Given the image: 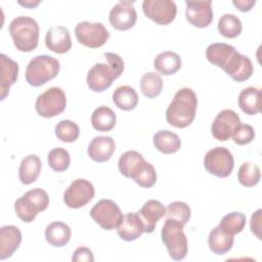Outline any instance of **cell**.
I'll list each match as a JSON object with an SVG mask.
<instances>
[{
	"mask_svg": "<svg viewBox=\"0 0 262 262\" xmlns=\"http://www.w3.org/2000/svg\"><path fill=\"white\" fill-rule=\"evenodd\" d=\"M103 56L106 62L95 63L87 74V85L94 92L106 90L124 71V61L119 54L105 52Z\"/></svg>",
	"mask_w": 262,
	"mask_h": 262,
	"instance_id": "1",
	"label": "cell"
},
{
	"mask_svg": "<svg viewBox=\"0 0 262 262\" xmlns=\"http://www.w3.org/2000/svg\"><path fill=\"white\" fill-rule=\"evenodd\" d=\"M198 106L195 92L187 87L179 89L166 111L167 122L176 128H185L194 120Z\"/></svg>",
	"mask_w": 262,
	"mask_h": 262,
	"instance_id": "2",
	"label": "cell"
},
{
	"mask_svg": "<svg viewBox=\"0 0 262 262\" xmlns=\"http://www.w3.org/2000/svg\"><path fill=\"white\" fill-rule=\"evenodd\" d=\"M8 30L17 50L31 52L38 46L40 29L33 17L16 16L10 21Z\"/></svg>",
	"mask_w": 262,
	"mask_h": 262,
	"instance_id": "3",
	"label": "cell"
},
{
	"mask_svg": "<svg viewBox=\"0 0 262 262\" xmlns=\"http://www.w3.org/2000/svg\"><path fill=\"white\" fill-rule=\"evenodd\" d=\"M59 61L46 54L33 57L26 69V81L29 85L39 87L52 80L59 73Z\"/></svg>",
	"mask_w": 262,
	"mask_h": 262,
	"instance_id": "4",
	"label": "cell"
},
{
	"mask_svg": "<svg viewBox=\"0 0 262 262\" xmlns=\"http://www.w3.org/2000/svg\"><path fill=\"white\" fill-rule=\"evenodd\" d=\"M183 227L184 224L179 221L166 219L161 231L162 242L167 248L169 256L175 261L184 259L188 250L187 238Z\"/></svg>",
	"mask_w": 262,
	"mask_h": 262,
	"instance_id": "5",
	"label": "cell"
},
{
	"mask_svg": "<svg viewBox=\"0 0 262 262\" xmlns=\"http://www.w3.org/2000/svg\"><path fill=\"white\" fill-rule=\"evenodd\" d=\"M67 105V97L59 87H50L40 94L35 103L36 111L43 118H53L61 114Z\"/></svg>",
	"mask_w": 262,
	"mask_h": 262,
	"instance_id": "6",
	"label": "cell"
},
{
	"mask_svg": "<svg viewBox=\"0 0 262 262\" xmlns=\"http://www.w3.org/2000/svg\"><path fill=\"white\" fill-rule=\"evenodd\" d=\"M204 167L210 174L225 178L231 174L234 167L232 154L224 146L213 147L204 158Z\"/></svg>",
	"mask_w": 262,
	"mask_h": 262,
	"instance_id": "7",
	"label": "cell"
},
{
	"mask_svg": "<svg viewBox=\"0 0 262 262\" xmlns=\"http://www.w3.org/2000/svg\"><path fill=\"white\" fill-rule=\"evenodd\" d=\"M90 216L103 229L113 230L118 228L124 215L114 201L103 199L93 206L90 210Z\"/></svg>",
	"mask_w": 262,
	"mask_h": 262,
	"instance_id": "8",
	"label": "cell"
},
{
	"mask_svg": "<svg viewBox=\"0 0 262 262\" xmlns=\"http://www.w3.org/2000/svg\"><path fill=\"white\" fill-rule=\"evenodd\" d=\"M78 42L89 48H98L106 43L110 33L101 23L81 21L75 28Z\"/></svg>",
	"mask_w": 262,
	"mask_h": 262,
	"instance_id": "9",
	"label": "cell"
},
{
	"mask_svg": "<svg viewBox=\"0 0 262 262\" xmlns=\"http://www.w3.org/2000/svg\"><path fill=\"white\" fill-rule=\"evenodd\" d=\"M95 189L93 184L84 178L74 180L63 193L64 204L72 209H79L86 206L94 198Z\"/></svg>",
	"mask_w": 262,
	"mask_h": 262,
	"instance_id": "10",
	"label": "cell"
},
{
	"mask_svg": "<svg viewBox=\"0 0 262 262\" xmlns=\"http://www.w3.org/2000/svg\"><path fill=\"white\" fill-rule=\"evenodd\" d=\"M142 10L146 17L162 26L172 23L177 13L176 4L171 0H144Z\"/></svg>",
	"mask_w": 262,
	"mask_h": 262,
	"instance_id": "11",
	"label": "cell"
},
{
	"mask_svg": "<svg viewBox=\"0 0 262 262\" xmlns=\"http://www.w3.org/2000/svg\"><path fill=\"white\" fill-rule=\"evenodd\" d=\"M239 124L241 119L234 111L223 110L215 117L211 126V133L215 139L226 141L232 137Z\"/></svg>",
	"mask_w": 262,
	"mask_h": 262,
	"instance_id": "12",
	"label": "cell"
},
{
	"mask_svg": "<svg viewBox=\"0 0 262 262\" xmlns=\"http://www.w3.org/2000/svg\"><path fill=\"white\" fill-rule=\"evenodd\" d=\"M133 3V1H120L111 9L108 19L114 29L127 31L135 25L137 12Z\"/></svg>",
	"mask_w": 262,
	"mask_h": 262,
	"instance_id": "13",
	"label": "cell"
},
{
	"mask_svg": "<svg viewBox=\"0 0 262 262\" xmlns=\"http://www.w3.org/2000/svg\"><path fill=\"white\" fill-rule=\"evenodd\" d=\"M185 17L187 21L196 28H206L213 20L212 1H185Z\"/></svg>",
	"mask_w": 262,
	"mask_h": 262,
	"instance_id": "14",
	"label": "cell"
},
{
	"mask_svg": "<svg viewBox=\"0 0 262 262\" xmlns=\"http://www.w3.org/2000/svg\"><path fill=\"white\" fill-rule=\"evenodd\" d=\"M222 69L235 82H244L253 74V63L251 59L237 51L231 55Z\"/></svg>",
	"mask_w": 262,
	"mask_h": 262,
	"instance_id": "15",
	"label": "cell"
},
{
	"mask_svg": "<svg viewBox=\"0 0 262 262\" xmlns=\"http://www.w3.org/2000/svg\"><path fill=\"white\" fill-rule=\"evenodd\" d=\"M145 233H151L157 225V222L165 216L166 208L157 200H148L144 203L141 209L137 212Z\"/></svg>",
	"mask_w": 262,
	"mask_h": 262,
	"instance_id": "16",
	"label": "cell"
},
{
	"mask_svg": "<svg viewBox=\"0 0 262 262\" xmlns=\"http://www.w3.org/2000/svg\"><path fill=\"white\" fill-rule=\"evenodd\" d=\"M46 47L58 54L67 53L72 47V40L69 30L62 26L51 27L45 36Z\"/></svg>",
	"mask_w": 262,
	"mask_h": 262,
	"instance_id": "17",
	"label": "cell"
},
{
	"mask_svg": "<svg viewBox=\"0 0 262 262\" xmlns=\"http://www.w3.org/2000/svg\"><path fill=\"white\" fill-rule=\"evenodd\" d=\"M21 243V232L14 225H5L0 228V260L12 256Z\"/></svg>",
	"mask_w": 262,
	"mask_h": 262,
	"instance_id": "18",
	"label": "cell"
},
{
	"mask_svg": "<svg viewBox=\"0 0 262 262\" xmlns=\"http://www.w3.org/2000/svg\"><path fill=\"white\" fill-rule=\"evenodd\" d=\"M115 149L116 143L111 136H96L89 143L87 152L94 162L103 163L112 158Z\"/></svg>",
	"mask_w": 262,
	"mask_h": 262,
	"instance_id": "19",
	"label": "cell"
},
{
	"mask_svg": "<svg viewBox=\"0 0 262 262\" xmlns=\"http://www.w3.org/2000/svg\"><path fill=\"white\" fill-rule=\"evenodd\" d=\"M1 62V81H0V92L1 100H4L9 93L11 85H13L18 76V64L7 55L0 54Z\"/></svg>",
	"mask_w": 262,
	"mask_h": 262,
	"instance_id": "20",
	"label": "cell"
},
{
	"mask_svg": "<svg viewBox=\"0 0 262 262\" xmlns=\"http://www.w3.org/2000/svg\"><path fill=\"white\" fill-rule=\"evenodd\" d=\"M143 232V225L137 213H127L124 215L122 222L117 228L118 235L126 242L137 239Z\"/></svg>",
	"mask_w": 262,
	"mask_h": 262,
	"instance_id": "21",
	"label": "cell"
},
{
	"mask_svg": "<svg viewBox=\"0 0 262 262\" xmlns=\"http://www.w3.org/2000/svg\"><path fill=\"white\" fill-rule=\"evenodd\" d=\"M146 161L142 155L136 150H128L119 159V170L127 178H134L145 165Z\"/></svg>",
	"mask_w": 262,
	"mask_h": 262,
	"instance_id": "22",
	"label": "cell"
},
{
	"mask_svg": "<svg viewBox=\"0 0 262 262\" xmlns=\"http://www.w3.org/2000/svg\"><path fill=\"white\" fill-rule=\"evenodd\" d=\"M238 106L247 115L253 116L261 112V90L250 86L243 89L238 95Z\"/></svg>",
	"mask_w": 262,
	"mask_h": 262,
	"instance_id": "23",
	"label": "cell"
},
{
	"mask_svg": "<svg viewBox=\"0 0 262 262\" xmlns=\"http://www.w3.org/2000/svg\"><path fill=\"white\" fill-rule=\"evenodd\" d=\"M71 228L68 224L61 221H54L47 225L45 229V238L49 245L61 248L66 246L71 238Z\"/></svg>",
	"mask_w": 262,
	"mask_h": 262,
	"instance_id": "24",
	"label": "cell"
},
{
	"mask_svg": "<svg viewBox=\"0 0 262 262\" xmlns=\"http://www.w3.org/2000/svg\"><path fill=\"white\" fill-rule=\"evenodd\" d=\"M41 160L36 155L25 157L19 165L18 177L23 184H31L37 180L41 172Z\"/></svg>",
	"mask_w": 262,
	"mask_h": 262,
	"instance_id": "25",
	"label": "cell"
},
{
	"mask_svg": "<svg viewBox=\"0 0 262 262\" xmlns=\"http://www.w3.org/2000/svg\"><path fill=\"white\" fill-rule=\"evenodd\" d=\"M152 141L155 147L165 155L174 154L178 151L181 146V140L179 136L169 130L158 131L154 135Z\"/></svg>",
	"mask_w": 262,
	"mask_h": 262,
	"instance_id": "26",
	"label": "cell"
},
{
	"mask_svg": "<svg viewBox=\"0 0 262 262\" xmlns=\"http://www.w3.org/2000/svg\"><path fill=\"white\" fill-rule=\"evenodd\" d=\"M154 67L160 74L170 76L180 70L181 58L174 51H164L156 56Z\"/></svg>",
	"mask_w": 262,
	"mask_h": 262,
	"instance_id": "27",
	"label": "cell"
},
{
	"mask_svg": "<svg viewBox=\"0 0 262 262\" xmlns=\"http://www.w3.org/2000/svg\"><path fill=\"white\" fill-rule=\"evenodd\" d=\"M235 51L232 45L218 42L212 43L206 49V57L209 62L222 69Z\"/></svg>",
	"mask_w": 262,
	"mask_h": 262,
	"instance_id": "28",
	"label": "cell"
},
{
	"mask_svg": "<svg viewBox=\"0 0 262 262\" xmlns=\"http://www.w3.org/2000/svg\"><path fill=\"white\" fill-rule=\"evenodd\" d=\"M117 122V116L115 112L108 106L101 105L94 110L91 115L92 127L100 132L111 131Z\"/></svg>",
	"mask_w": 262,
	"mask_h": 262,
	"instance_id": "29",
	"label": "cell"
},
{
	"mask_svg": "<svg viewBox=\"0 0 262 262\" xmlns=\"http://www.w3.org/2000/svg\"><path fill=\"white\" fill-rule=\"evenodd\" d=\"M208 245L214 254L224 255L231 250L233 246V236L225 233L219 226H216L210 231Z\"/></svg>",
	"mask_w": 262,
	"mask_h": 262,
	"instance_id": "30",
	"label": "cell"
},
{
	"mask_svg": "<svg viewBox=\"0 0 262 262\" xmlns=\"http://www.w3.org/2000/svg\"><path fill=\"white\" fill-rule=\"evenodd\" d=\"M113 102L120 110L132 111L138 103L137 92L131 86H119L113 92Z\"/></svg>",
	"mask_w": 262,
	"mask_h": 262,
	"instance_id": "31",
	"label": "cell"
},
{
	"mask_svg": "<svg viewBox=\"0 0 262 262\" xmlns=\"http://www.w3.org/2000/svg\"><path fill=\"white\" fill-rule=\"evenodd\" d=\"M140 89L147 98H155L159 96L163 89V80L161 76L155 72L144 74L140 79Z\"/></svg>",
	"mask_w": 262,
	"mask_h": 262,
	"instance_id": "32",
	"label": "cell"
},
{
	"mask_svg": "<svg viewBox=\"0 0 262 262\" xmlns=\"http://www.w3.org/2000/svg\"><path fill=\"white\" fill-rule=\"evenodd\" d=\"M242 29L241 19L232 13H225L218 20V31L225 38L237 37L242 33Z\"/></svg>",
	"mask_w": 262,
	"mask_h": 262,
	"instance_id": "33",
	"label": "cell"
},
{
	"mask_svg": "<svg viewBox=\"0 0 262 262\" xmlns=\"http://www.w3.org/2000/svg\"><path fill=\"white\" fill-rule=\"evenodd\" d=\"M246 225V215L241 212H231L225 215L220 223L219 227L227 234L234 236L243 231Z\"/></svg>",
	"mask_w": 262,
	"mask_h": 262,
	"instance_id": "34",
	"label": "cell"
},
{
	"mask_svg": "<svg viewBox=\"0 0 262 262\" xmlns=\"http://www.w3.org/2000/svg\"><path fill=\"white\" fill-rule=\"evenodd\" d=\"M261 177L260 169L257 165L245 162L241 165L237 171V180L243 186L253 187L258 184Z\"/></svg>",
	"mask_w": 262,
	"mask_h": 262,
	"instance_id": "35",
	"label": "cell"
},
{
	"mask_svg": "<svg viewBox=\"0 0 262 262\" xmlns=\"http://www.w3.org/2000/svg\"><path fill=\"white\" fill-rule=\"evenodd\" d=\"M55 135L62 142H74L80 134L79 126L71 120H62L55 126Z\"/></svg>",
	"mask_w": 262,
	"mask_h": 262,
	"instance_id": "36",
	"label": "cell"
},
{
	"mask_svg": "<svg viewBox=\"0 0 262 262\" xmlns=\"http://www.w3.org/2000/svg\"><path fill=\"white\" fill-rule=\"evenodd\" d=\"M47 161L49 167L55 172L66 171L71 163L70 154L66 148L57 147L49 151L47 156Z\"/></svg>",
	"mask_w": 262,
	"mask_h": 262,
	"instance_id": "37",
	"label": "cell"
},
{
	"mask_svg": "<svg viewBox=\"0 0 262 262\" xmlns=\"http://www.w3.org/2000/svg\"><path fill=\"white\" fill-rule=\"evenodd\" d=\"M190 215H191V211L189 206L186 203L180 202V201H176L169 204L168 207L166 208V214H165L166 219L176 220L184 225L189 221Z\"/></svg>",
	"mask_w": 262,
	"mask_h": 262,
	"instance_id": "38",
	"label": "cell"
},
{
	"mask_svg": "<svg viewBox=\"0 0 262 262\" xmlns=\"http://www.w3.org/2000/svg\"><path fill=\"white\" fill-rule=\"evenodd\" d=\"M14 210L19 219L24 222L30 223L35 220L39 210L37 207L25 195L18 198L14 203Z\"/></svg>",
	"mask_w": 262,
	"mask_h": 262,
	"instance_id": "39",
	"label": "cell"
},
{
	"mask_svg": "<svg viewBox=\"0 0 262 262\" xmlns=\"http://www.w3.org/2000/svg\"><path fill=\"white\" fill-rule=\"evenodd\" d=\"M133 179L141 187H151L157 181V172L155 167L150 163L146 162L140 172Z\"/></svg>",
	"mask_w": 262,
	"mask_h": 262,
	"instance_id": "40",
	"label": "cell"
},
{
	"mask_svg": "<svg viewBox=\"0 0 262 262\" xmlns=\"http://www.w3.org/2000/svg\"><path fill=\"white\" fill-rule=\"evenodd\" d=\"M255 138V130L249 124H239L232 135L233 141L238 145H245L253 141Z\"/></svg>",
	"mask_w": 262,
	"mask_h": 262,
	"instance_id": "41",
	"label": "cell"
},
{
	"mask_svg": "<svg viewBox=\"0 0 262 262\" xmlns=\"http://www.w3.org/2000/svg\"><path fill=\"white\" fill-rule=\"evenodd\" d=\"M24 195H26L32 203H34L40 212L46 210L49 205L48 193L42 188H34L28 190Z\"/></svg>",
	"mask_w": 262,
	"mask_h": 262,
	"instance_id": "42",
	"label": "cell"
},
{
	"mask_svg": "<svg viewBox=\"0 0 262 262\" xmlns=\"http://www.w3.org/2000/svg\"><path fill=\"white\" fill-rule=\"evenodd\" d=\"M72 260L75 262H93L94 257L90 249L86 247H79L73 253Z\"/></svg>",
	"mask_w": 262,
	"mask_h": 262,
	"instance_id": "43",
	"label": "cell"
},
{
	"mask_svg": "<svg viewBox=\"0 0 262 262\" xmlns=\"http://www.w3.org/2000/svg\"><path fill=\"white\" fill-rule=\"evenodd\" d=\"M261 213L262 210L259 209L257 210L251 217V222H250V227L253 233L256 234V236L261 239Z\"/></svg>",
	"mask_w": 262,
	"mask_h": 262,
	"instance_id": "44",
	"label": "cell"
},
{
	"mask_svg": "<svg viewBox=\"0 0 262 262\" xmlns=\"http://www.w3.org/2000/svg\"><path fill=\"white\" fill-rule=\"evenodd\" d=\"M232 4L236 7V9H238L242 12H246V11H250L253 6L256 4L255 0H234L232 1Z\"/></svg>",
	"mask_w": 262,
	"mask_h": 262,
	"instance_id": "45",
	"label": "cell"
},
{
	"mask_svg": "<svg viewBox=\"0 0 262 262\" xmlns=\"http://www.w3.org/2000/svg\"><path fill=\"white\" fill-rule=\"evenodd\" d=\"M40 3V1H32V0H27L25 2L23 1H18V4L25 6V7H28V8H34L36 7L38 4Z\"/></svg>",
	"mask_w": 262,
	"mask_h": 262,
	"instance_id": "46",
	"label": "cell"
}]
</instances>
